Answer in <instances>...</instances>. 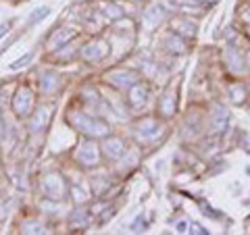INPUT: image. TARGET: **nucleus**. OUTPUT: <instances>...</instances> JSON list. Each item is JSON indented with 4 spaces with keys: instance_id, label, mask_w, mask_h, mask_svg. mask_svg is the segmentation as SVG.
<instances>
[{
    "instance_id": "1",
    "label": "nucleus",
    "mask_w": 250,
    "mask_h": 235,
    "mask_svg": "<svg viewBox=\"0 0 250 235\" xmlns=\"http://www.w3.org/2000/svg\"><path fill=\"white\" fill-rule=\"evenodd\" d=\"M71 123L80 131H83L85 136H92V137H103L108 133V125L104 121L94 119V117H88V115H82V113H73Z\"/></svg>"
},
{
    "instance_id": "2",
    "label": "nucleus",
    "mask_w": 250,
    "mask_h": 235,
    "mask_svg": "<svg viewBox=\"0 0 250 235\" xmlns=\"http://www.w3.org/2000/svg\"><path fill=\"white\" fill-rule=\"evenodd\" d=\"M42 192L48 200H61L65 196V181L57 173H50L42 179Z\"/></svg>"
},
{
    "instance_id": "3",
    "label": "nucleus",
    "mask_w": 250,
    "mask_h": 235,
    "mask_svg": "<svg viewBox=\"0 0 250 235\" xmlns=\"http://www.w3.org/2000/svg\"><path fill=\"white\" fill-rule=\"evenodd\" d=\"M106 79L119 90H131L138 83V75L134 71H123V69H119V71L106 73Z\"/></svg>"
},
{
    "instance_id": "4",
    "label": "nucleus",
    "mask_w": 250,
    "mask_h": 235,
    "mask_svg": "<svg viewBox=\"0 0 250 235\" xmlns=\"http://www.w3.org/2000/svg\"><path fill=\"white\" fill-rule=\"evenodd\" d=\"M225 57V65H228L233 73H244V57H242V52L236 48V46H228L223 52Z\"/></svg>"
},
{
    "instance_id": "5",
    "label": "nucleus",
    "mask_w": 250,
    "mask_h": 235,
    "mask_svg": "<svg viewBox=\"0 0 250 235\" xmlns=\"http://www.w3.org/2000/svg\"><path fill=\"white\" fill-rule=\"evenodd\" d=\"M228 119H229V113L228 108L221 106V104H215L213 106V115H210V129L215 133H221L228 125Z\"/></svg>"
},
{
    "instance_id": "6",
    "label": "nucleus",
    "mask_w": 250,
    "mask_h": 235,
    "mask_svg": "<svg viewBox=\"0 0 250 235\" xmlns=\"http://www.w3.org/2000/svg\"><path fill=\"white\" fill-rule=\"evenodd\" d=\"M75 158L80 164H83V167H94V164H98V150L96 146L92 144H82L80 152L75 154Z\"/></svg>"
},
{
    "instance_id": "7",
    "label": "nucleus",
    "mask_w": 250,
    "mask_h": 235,
    "mask_svg": "<svg viewBox=\"0 0 250 235\" xmlns=\"http://www.w3.org/2000/svg\"><path fill=\"white\" fill-rule=\"evenodd\" d=\"M136 136L142 139H154L159 136V123L154 119H144L142 123L136 127Z\"/></svg>"
},
{
    "instance_id": "8",
    "label": "nucleus",
    "mask_w": 250,
    "mask_h": 235,
    "mask_svg": "<svg viewBox=\"0 0 250 235\" xmlns=\"http://www.w3.org/2000/svg\"><path fill=\"white\" fill-rule=\"evenodd\" d=\"M29 108H31V92L27 88H21L17 92V98H15V111H17V115L25 117L29 115Z\"/></svg>"
},
{
    "instance_id": "9",
    "label": "nucleus",
    "mask_w": 250,
    "mask_h": 235,
    "mask_svg": "<svg viewBox=\"0 0 250 235\" xmlns=\"http://www.w3.org/2000/svg\"><path fill=\"white\" fill-rule=\"evenodd\" d=\"M104 154L108 156V158H121L123 156V152H125V144L121 142L119 137H108L106 142H104Z\"/></svg>"
},
{
    "instance_id": "10",
    "label": "nucleus",
    "mask_w": 250,
    "mask_h": 235,
    "mask_svg": "<svg viewBox=\"0 0 250 235\" xmlns=\"http://www.w3.org/2000/svg\"><path fill=\"white\" fill-rule=\"evenodd\" d=\"M146 100H148V90L144 88V85L136 83L134 88L129 90V102H131V106L140 108V106H144V104H146Z\"/></svg>"
},
{
    "instance_id": "11",
    "label": "nucleus",
    "mask_w": 250,
    "mask_h": 235,
    "mask_svg": "<svg viewBox=\"0 0 250 235\" xmlns=\"http://www.w3.org/2000/svg\"><path fill=\"white\" fill-rule=\"evenodd\" d=\"M175 104H177V100H175V94L173 90H169L163 94V98H161V102H159V108H161V113L165 115V117H171L175 113Z\"/></svg>"
},
{
    "instance_id": "12",
    "label": "nucleus",
    "mask_w": 250,
    "mask_h": 235,
    "mask_svg": "<svg viewBox=\"0 0 250 235\" xmlns=\"http://www.w3.org/2000/svg\"><path fill=\"white\" fill-rule=\"evenodd\" d=\"M82 54H83L85 60H100L106 54V46L100 44V42L90 44V46H85V48L82 50Z\"/></svg>"
},
{
    "instance_id": "13",
    "label": "nucleus",
    "mask_w": 250,
    "mask_h": 235,
    "mask_svg": "<svg viewBox=\"0 0 250 235\" xmlns=\"http://www.w3.org/2000/svg\"><path fill=\"white\" fill-rule=\"evenodd\" d=\"M40 85H42V92H46V94L54 92V90L59 88V75L57 73H42Z\"/></svg>"
},
{
    "instance_id": "14",
    "label": "nucleus",
    "mask_w": 250,
    "mask_h": 235,
    "mask_svg": "<svg viewBox=\"0 0 250 235\" xmlns=\"http://www.w3.org/2000/svg\"><path fill=\"white\" fill-rule=\"evenodd\" d=\"M173 29L177 31V34H182V36H194L196 34V25H194L192 21H186V19L173 21Z\"/></svg>"
},
{
    "instance_id": "15",
    "label": "nucleus",
    "mask_w": 250,
    "mask_h": 235,
    "mask_svg": "<svg viewBox=\"0 0 250 235\" xmlns=\"http://www.w3.org/2000/svg\"><path fill=\"white\" fill-rule=\"evenodd\" d=\"M229 96H231V100L236 104H242L246 100V88L242 83H236V85H231L229 88Z\"/></svg>"
},
{
    "instance_id": "16",
    "label": "nucleus",
    "mask_w": 250,
    "mask_h": 235,
    "mask_svg": "<svg viewBox=\"0 0 250 235\" xmlns=\"http://www.w3.org/2000/svg\"><path fill=\"white\" fill-rule=\"evenodd\" d=\"M167 48L171 50V52H186V44H184V40L179 38V34L175 36H169L167 38Z\"/></svg>"
},
{
    "instance_id": "17",
    "label": "nucleus",
    "mask_w": 250,
    "mask_h": 235,
    "mask_svg": "<svg viewBox=\"0 0 250 235\" xmlns=\"http://www.w3.org/2000/svg\"><path fill=\"white\" fill-rule=\"evenodd\" d=\"M46 119H48V111H46V108H40L38 115L34 117V121H31V129H34V131H42V127L46 125Z\"/></svg>"
},
{
    "instance_id": "18",
    "label": "nucleus",
    "mask_w": 250,
    "mask_h": 235,
    "mask_svg": "<svg viewBox=\"0 0 250 235\" xmlns=\"http://www.w3.org/2000/svg\"><path fill=\"white\" fill-rule=\"evenodd\" d=\"M73 34H75V31H71V29H65V34H54L52 40H50V48H57V46L65 44L67 40H71Z\"/></svg>"
},
{
    "instance_id": "19",
    "label": "nucleus",
    "mask_w": 250,
    "mask_h": 235,
    "mask_svg": "<svg viewBox=\"0 0 250 235\" xmlns=\"http://www.w3.org/2000/svg\"><path fill=\"white\" fill-rule=\"evenodd\" d=\"M163 15H165V11H163L159 4H154V6H150V9L146 11V19L150 23H159V21H163Z\"/></svg>"
},
{
    "instance_id": "20",
    "label": "nucleus",
    "mask_w": 250,
    "mask_h": 235,
    "mask_svg": "<svg viewBox=\"0 0 250 235\" xmlns=\"http://www.w3.org/2000/svg\"><path fill=\"white\" fill-rule=\"evenodd\" d=\"M73 227V229H82V227L88 225V216H85V213H73L71 216V223H69Z\"/></svg>"
},
{
    "instance_id": "21",
    "label": "nucleus",
    "mask_w": 250,
    "mask_h": 235,
    "mask_svg": "<svg viewBox=\"0 0 250 235\" xmlns=\"http://www.w3.org/2000/svg\"><path fill=\"white\" fill-rule=\"evenodd\" d=\"M48 13H50V9H48V6H42V9H36L34 13H31V17L27 19V25H34L36 21L44 19V17H46V15H48Z\"/></svg>"
},
{
    "instance_id": "22",
    "label": "nucleus",
    "mask_w": 250,
    "mask_h": 235,
    "mask_svg": "<svg viewBox=\"0 0 250 235\" xmlns=\"http://www.w3.org/2000/svg\"><path fill=\"white\" fill-rule=\"evenodd\" d=\"M103 11L106 13V17H111V19H117V17H121L123 15V11L119 9V6H115V4H104Z\"/></svg>"
},
{
    "instance_id": "23",
    "label": "nucleus",
    "mask_w": 250,
    "mask_h": 235,
    "mask_svg": "<svg viewBox=\"0 0 250 235\" xmlns=\"http://www.w3.org/2000/svg\"><path fill=\"white\" fill-rule=\"evenodd\" d=\"M23 231L25 233H44L46 229H44V225H40V223H25L23 225Z\"/></svg>"
},
{
    "instance_id": "24",
    "label": "nucleus",
    "mask_w": 250,
    "mask_h": 235,
    "mask_svg": "<svg viewBox=\"0 0 250 235\" xmlns=\"http://www.w3.org/2000/svg\"><path fill=\"white\" fill-rule=\"evenodd\" d=\"M29 59H31V54H27V57H23V59H19V60H15L11 67H13V69H19V67H23V65H25V62H27Z\"/></svg>"
},
{
    "instance_id": "25",
    "label": "nucleus",
    "mask_w": 250,
    "mask_h": 235,
    "mask_svg": "<svg viewBox=\"0 0 250 235\" xmlns=\"http://www.w3.org/2000/svg\"><path fill=\"white\" fill-rule=\"evenodd\" d=\"M190 229H192V233H207L198 223H192V225H190Z\"/></svg>"
},
{
    "instance_id": "26",
    "label": "nucleus",
    "mask_w": 250,
    "mask_h": 235,
    "mask_svg": "<svg viewBox=\"0 0 250 235\" xmlns=\"http://www.w3.org/2000/svg\"><path fill=\"white\" fill-rule=\"evenodd\" d=\"M4 31H6V25H0V38L4 36Z\"/></svg>"
},
{
    "instance_id": "27",
    "label": "nucleus",
    "mask_w": 250,
    "mask_h": 235,
    "mask_svg": "<svg viewBox=\"0 0 250 235\" xmlns=\"http://www.w3.org/2000/svg\"><path fill=\"white\" fill-rule=\"evenodd\" d=\"M244 19H246V21H250V6L246 9V15H244Z\"/></svg>"
},
{
    "instance_id": "28",
    "label": "nucleus",
    "mask_w": 250,
    "mask_h": 235,
    "mask_svg": "<svg viewBox=\"0 0 250 235\" xmlns=\"http://www.w3.org/2000/svg\"><path fill=\"white\" fill-rule=\"evenodd\" d=\"M205 2H208V0H205ZM210 2H217V0H210Z\"/></svg>"
},
{
    "instance_id": "29",
    "label": "nucleus",
    "mask_w": 250,
    "mask_h": 235,
    "mask_svg": "<svg viewBox=\"0 0 250 235\" xmlns=\"http://www.w3.org/2000/svg\"><path fill=\"white\" fill-rule=\"evenodd\" d=\"M248 65H250V54H248Z\"/></svg>"
}]
</instances>
